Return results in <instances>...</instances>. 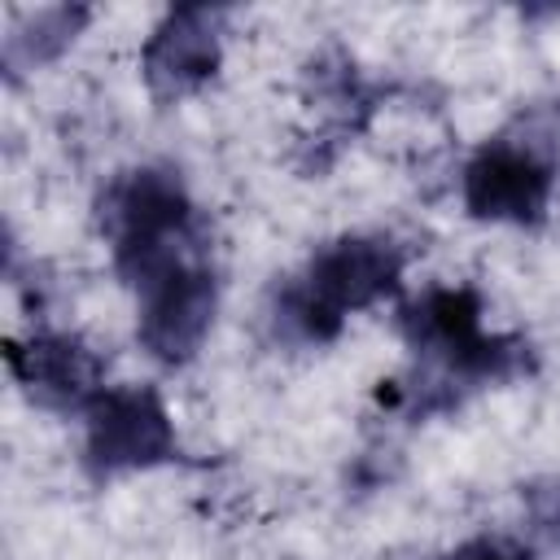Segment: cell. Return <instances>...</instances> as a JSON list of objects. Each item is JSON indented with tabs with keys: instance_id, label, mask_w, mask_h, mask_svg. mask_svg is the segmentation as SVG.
<instances>
[{
	"instance_id": "1",
	"label": "cell",
	"mask_w": 560,
	"mask_h": 560,
	"mask_svg": "<svg viewBox=\"0 0 560 560\" xmlns=\"http://www.w3.org/2000/svg\"><path fill=\"white\" fill-rule=\"evenodd\" d=\"M402 280V254L385 236H337L306 271L280 289L276 319L293 341H332L346 315L389 298Z\"/></svg>"
},
{
	"instance_id": "2",
	"label": "cell",
	"mask_w": 560,
	"mask_h": 560,
	"mask_svg": "<svg viewBox=\"0 0 560 560\" xmlns=\"http://www.w3.org/2000/svg\"><path fill=\"white\" fill-rule=\"evenodd\" d=\"M96 219L114 249L118 276L136 289L162 267L197 254L192 197L179 175L162 166H136L114 175L96 201Z\"/></svg>"
},
{
	"instance_id": "3",
	"label": "cell",
	"mask_w": 560,
	"mask_h": 560,
	"mask_svg": "<svg viewBox=\"0 0 560 560\" xmlns=\"http://www.w3.org/2000/svg\"><path fill=\"white\" fill-rule=\"evenodd\" d=\"M407 346L459 381H503L521 368V341L494 337L481 328V298L468 284L424 289L411 306H402Z\"/></svg>"
},
{
	"instance_id": "4",
	"label": "cell",
	"mask_w": 560,
	"mask_h": 560,
	"mask_svg": "<svg viewBox=\"0 0 560 560\" xmlns=\"http://www.w3.org/2000/svg\"><path fill=\"white\" fill-rule=\"evenodd\" d=\"M175 446H179L175 424H171V411L158 398V389L114 385V389H101L88 402L83 451H88V468L96 477L166 464L175 455Z\"/></svg>"
},
{
	"instance_id": "5",
	"label": "cell",
	"mask_w": 560,
	"mask_h": 560,
	"mask_svg": "<svg viewBox=\"0 0 560 560\" xmlns=\"http://www.w3.org/2000/svg\"><path fill=\"white\" fill-rule=\"evenodd\" d=\"M214 271L188 254L140 284V346L162 363H188L214 324Z\"/></svg>"
},
{
	"instance_id": "6",
	"label": "cell",
	"mask_w": 560,
	"mask_h": 560,
	"mask_svg": "<svg viewBox=\"0 0 560 560\" xmlns=\"http://www.w3.org/2000/svg\"><path fill=\"white\" fill-rule=\"evenodd\" d=\"M551 162L538 149L516 140H490L464 166V206L481 223L534 228L551 206Z\"/></svg>"
},
{
	"instance_id": "7",
	"label": "cell",
	"mask_w": 560,
	"mask_h": 560,
	"mask_svg": "<svg viewBox=\"0 0 560 560\" xmlns=\"http://www.w3.org/2000/svg\"><path fill=\"white\" fill-rule=\"evenodd\" d=\"M219 9L179 4L171 9L140 48V70L153 96L175 101L197 92L219 70Z\"/></svg>"
},
{
	"instance_id": "8",
	"label": "cell",
	"mask_w": 560,
	"mask_h": 560,
	"mask_svg": "<svg viewBox=\"0 0 560 560\" xmlns=\"http://www.w3.org/2000/svg\"><path fill=\"white\" fill-rule=\"evenodd\" d=\"M4 359H9V372L18 376V385L44 407H57V411L83 407L88 411V402L101 394V359L79 337L35 332L26 341H9Z\"/></svg>"
},
{
	"instance_id": "9",
	"label": "cell",
	"mask_w": 560,
	"mask_h": 560,
	"mask_svg": "<svg viewBox=\"0 0 560 560\" xmlns=\"http://www.w3.org/2000/svg\"><path fill=\"white\" fill-rule=\"evenodd\" d=\"M88 22V9H39L35 18H31V26L22 31H13L9 39H4V66L9 70H18V66H35V61H48V57H57L70 39H74V31Z\"/></svg>"
},
{
	"instance_id": "10",
	"label": "cell",
	"mask_w": 560,
	"mask_h": 560,
	"mask_svg": "<svg viewBox=\"0 0 560 560\" xmlns=\"http://www.w3.org/2000/svg\"><path fill=\"white\" fill-rule=\"evenodd\" d=\"M446 560H529V547L499 538V534H481V538H468L464 547H455Z\"/></svg>"
}]
</instances>
